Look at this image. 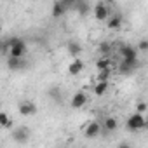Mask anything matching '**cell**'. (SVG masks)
<instances>
[{
	"label": "cell",
	"mask_w": 148,
	"mask_h": 148,
	"mask_svg": "<svg viewBox=\"0 0 148 148\" xmlns=\"http://www.w3.org/2000/svg\"><path fill=\"white\" fill-rule=\"evenodd\" d=\"M4 49L9 51V58L23 59V56L26 54V42L19 37H11V38L4 40Z\"/></svg>",
	"instance_id": "obj_1"
},
{
	"label": "cell",
	"mask_w": 148,
	"mask_h": 148,
	"mask_svg": "<svg viewBox=\"0 0 148 148\" xmlns=\"http://www.w3.org/2000/svg\"><path fill=\"white\" fill-rule=\"evenodd\" d=\"M127 129L131 131V132H136V131H141V129H145L146 127V120H145V117L143 115H139V113H132L129 119H127Z\"/></svg>",
	"instance_id": "obj_2"
},
{
	"label": "cell",
	"mask_w": 148,
	"mask_h": 148,
	"mask_svg": "<svg viewBox=\"0 0 148 148\" xmlns=\"http://www.w3.org/2000/svg\"><path fill=\"white\" fill-rule=\"evenodd\" d=\"M119 51H120V56H122L124 63H136V61H138V52H136V49H134L132 45L124 44Z\"/></svg>",
	"instance_id": "obj_3"
},
{
	"label": "cell",
	"mask_w": 148,
	"mask_h": 148,
	"mask_svg": "<svg viewBox=\"0 0 148 148\" xmlns=\"http://www.w3.org/2000/svg\"><path fill=\"white\" fill-rule=\"evenodd\" d=\"M12 139H14L16 143H19V145L28 143V141H30V129H28L26 125H21V127L14 129V131H12Z\"/></svg>",
	"instance_id": "obj_4"
},
{
	"label": "cell",
	"mask_w": 148,
	"mask_h": 148,
	"mask_svg": "<svg viewBox=\"0 0 148 148\" xmlns=\"http://www.w3.org/2000/svg\"><path fill=\"white\" fill-rule=\"evenodd\" d=\"M18 110H19V113H21L23 117H32V115L37 113V105H35L33 101H30V99H25V101L19 103Z\"/></svg>",
	"instance_id": "obj_5"
},
{
	"label": "cell",
	"mask_w": 148,
	"mask_h": 148,
	"mask_svg": "<svg viewBox=\"0 0 148 148\" xmlns=\"http://www.w3.org/2000/svg\"><path fill=\"white\" fill-rule=\"evenodd\" d=\"M94 18H96L98 21H106V19L110 18V9H108V5L103 4V2L96 4V7H94Z\"/></svg>",
	"instance_id": "obj_6"
},
{
	"label": "cell",
	"mask_w": 148,
	"mask_h": 148,
	"mask_svg": "<svg viewBox=\"0 0 148 148\" xmlns=\"http://www.w3.org/2000/svg\"><path fill=\"white\" fill-rule=\"evenodd\" d=\"M86 103H87V94L84 91H79V92L73 94V98H71V108L79 110V108L86 106Z\"/></svg>",
	"instance_id": "obj_7"
},
{
	"label": "cell",
	"mask_w": 148,
	"mask_h": 148,
	"mask_svg": "<svg viewBox=\"0 0 148 148\" xmlns=\"http://www.w3.org/2000/svg\"><path fill=\"white\" fill-rule=\"evenodd\" d=\"M99 132H101V124H99V122H96V120L89 122V124L86 125V131H84V134H86L89 139H91V138L99 136Z\"/></svg>",
	"instance_id": "obj_8"
},
{
	"label": "cell",
	"mask_w": 148,
	"mask_h": 148,
	"mask_svg": "<svg viewBox=\"0 0 148 148\" xmlns=\"http://www.w3.org/2000/svg\"><path fill=\"white\" fill-rule=\"evenodd\" d=\"M82 70H84V61L79 59V58H75L68 64V73H70V75H79Z\"/></svg>",
	"instance_id": "obj_9"
},
{
	"label": "cell",
	"mask_w": 148,
	"mask_h": 148,
	"mask_svg": "<svg viewBox=\"0 0 148 148\" xmlns=\"http://www.w3.org/2000/svg\"><path fill=\"white\" fill-rule=\"evenodd\" d=\"M66 9H68V4H64V2H54L51 14H52V18H61Z\"/></svg>",
	"instance_id": "obj_10"
},
{
	"label": "cell",
	"mask_w": 148,
	"mask_h": 148,
	"mask_svg": "<svg viewBox=\"0 0 148 148\" xmlns=\"http://www.w3.org/2000/svg\"><path fill=\"white\" fill-rule=\"evenodd\" d=\"M66 49H68L70 56H73V58L80 56V52H82V45H80L79 42H75V40H70V42L66 44Z\"/></svg>",
	"instance_id": "obj_11"
},
{
	"label": "cell",
	"mask_w": 148,
	"mask_h": 148,
	"mask_svg": "<svg viewBox=\"0 0 148 148\" xmlns=\"http://www.w3.org/2000/svg\"><path fill=\"white\" fill-rule=\"evenodd\" d=\"M7 66H9V70H21V68L26 66V63L23 59H18V58H9L7 59Z\"/></svg>",
	"instance_id": "obj_12"
},
{
	"label": "cell",
	"mask_w": 148,
	"mask_h": 148,
	"mask_svg": "<svg viewBox=\"0 0 148 148\" xmlns=\"http://www.w3.org/2000/svg\"><path fill=\"white\" fill-rule=\"evenodd\" d=\"M103 127H105L108 132H113V131H117V127H119V122H117V119H115V117H106V119H105V124H103Z\"/></svg>",
	"instance_id": "obj_13"
},
{
	"label": "cell",
	"mask_w": 148,
	"mask_h": 148,
	"mask_svg": "<svg viewBox=\"0 0 148 148\" xmlns=\"http://www.w3.org/2000/svg\"><path fill=\"white\" fill-rule=\"evenodd\" d=\"M138 66H139V61H136V63H124V61H122V64H120V71L127 75V73H132Z\"/></svg>",
	"instance_id": "obj_14"
},
{
	"label": "cell",
	"mask_w": 148,
	"mask_h": 148,
	"mask_svg": "<svg viewBox=\"0 0 148 148\" xmlns=\"http://www.w3.org/2000/svg\"><path fill=\"white\" fill-rule=\"evenodd\" d=\"M75 9H77V12L80 16H87L89 14V4L84 2V0H79V2L75 4Z\"/></svg>",
	"instance_id": "obj_15"
},
{
	"label": "cell",
	"mask_w": 148,
	"mask_h": 148,
	"mask_svg": "<svg viewBox=\"0 0 148 148\" xmlns=\"http://www.w3.org/2000/svg\"><path fill=\"white\" fill-rule=\"evenodd\" d=\"M120 25H122V16H112V18H108V28H112V30H119L120 28Z\"/></svg>",
	"instance_id": "obj_16"
},
{
	"label": "cell",
	"mask_w": 148,
	"mask_h": 148,
	"mask_svg": "<svg viewBox=\"0 0 148 148\" xmlns=\"http://www.w3.org/2000/svg\"><path fill=\"white\" fill-rule=\"evenodd\" d=\"M0 127H12V119L5 112H0Z\"/></svg>",
	"instance_id": "obj_17"
},
{
	"label": "cell",
	"mask_w": 148,
	"mask_h": 148,
	"mask_svg": "<svg viewBox=\"0 0 148 148\" xmlns=\"http://www.w3.org/2000/svg\"><path fill=\"white\" fill-rule=\"evenodd\" d=\"M106 91H108V82H98L94 86V94L96 96H103Z\"/></svg>",
	"instance_id": "obj_18"
},
{
	"label": "cell",
	"mask_w": 148,
	"mask_h": 148,
	"mask_svg": "<svg viewBox=\"0 0 148 148\" xmlns=\"http://www.w3.org/2000/svg\"><path fill=\"white\" fill-rule=\"evenodd\" d=\"M96 66H98L99 71H103V70H110V61H108L106 56H105V58H101V59L96 63Z\"/></svg>",
	"instance_id": "obj_19"
},
{
	"label": "cell",
	"mask_w": 148,
	"mask_h": 148,
	"mask_svg": "<svg viewBox=\"0 0 148 148\" xmlns=\"http://www.w3.org/2000/svg\"><path fill=\"white\" fill-rule=\"evenodd\" d=\"M108 77H110V70H103L99 71V82H108Z\"/></svg>",
	"instance_id": "obj_20"
},
{
	"label": "cell",
	"mask_w": 148,
	"mask_h": 148,
	"mask_svg": "<svg viewBox=\"0 0 148 148\" xmlns=\"http://www.w3.org/2000/svg\"><path fill=\"white\" fill-rule=\"evenodd\" d=\"M145 112H146V103H139V105H138V108H136V113L143 115Z\"/></svg>",
	"instance_id": "obj_21"
},
{
	"label": "cell",
	"mask_w": 148,
	"mask_h": 148,
	"mask_svg": "<svg viewBox=\"0 0 148 148\" xmlns=\"http://www.w3.org/2000/svg\"><path fill=\"white\" fill-rule=\"evenodd\" d=\"M138 47H139L141 51H148V42H146V38H143V40H139V44H138Z\"/></svg>",
	"instance_id": "obj_22"
},
{
	"label": "cell",
	"mask_w": 148,
	"mask_h": 148,
	"mask_svg": "<svg viewBox=\"0 0 148 148\" xmlns=\"http://www.w3.org/2000/svg\"><path fill=\"white\" fill-rule=\"evenodd\" d=\"M49 94H51L56 101H59V91H58V89H51V91H49Z\"/></svg>",
	"instance_id": "obj_23"
},
{
	"label": "cell",
	"mask_w": 148,
	"mask_h": 148,
	"mask_svg": "<svg viewBox=\"0 0 148 148\" xmlns=\"http://www.w3.org/2000/svg\"><path fill=\"white\" fill-rule=\"evenodd\" d=\"M99 49H101V52H103V54H106V52L110 51V45H108V44H101V47H99Z\"/></svg>",
	"instance_id": "obj_24"
},
{
	"label": "cell",
	"mask_w": 148,
	"mask_h": 148,
	"mask_svg": "<svg viewBox=\"0 0 148 148\" xmlns=\"http://www.w3.org/2000/svg\"><path fill=\"white\" fill-rule=\"evenodd\" d=\"M119 148H131V145H127V143H120Z\"/></svg>",
	"instance_id": "obj_25"
},
{
	"label": "cell",
	"mask_w": 148,
	"mask_h": 148,
	"mask_svg": "<svg viewBox=\"0 0 148 148\" xmlns=\"http://www.w3.org/2000/svg\"><path fill=\"white\" fill-rule=\"evenodd\" d=\"M0 33H2V23H0Z\"/></svg>",
	"instance_id": "obj_26"
},
{
	"label": "cell",
	"mask_w": 148,
	"mask_h": 148,
	"mask_svg": "<svg viewBox=\"0 0 148 148\" xmlns=\"http://www.w3.org/2000/svg\"><path fill=\"white\" fill-rule=\"evenodd\" d=\"M0 52H2V51H0Z\"/></svg>",
	"instance_id": "obj_27"
}]
</instances>
